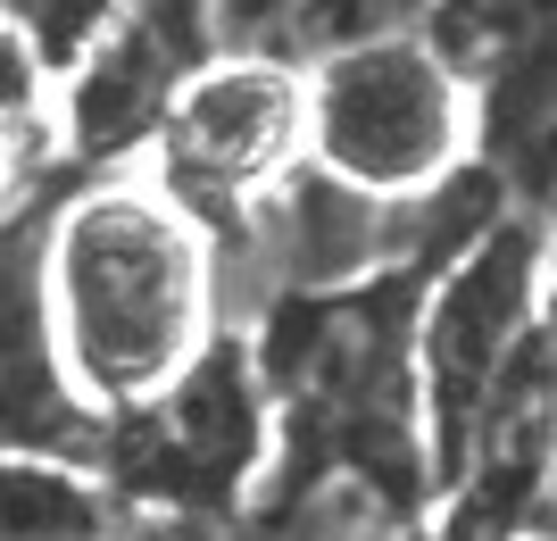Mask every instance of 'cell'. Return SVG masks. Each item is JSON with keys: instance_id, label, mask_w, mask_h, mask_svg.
<instances>
[{"instance_id": "6da1fadb", "label": "cell", "mask_w": 557, "mask_h": 541, "mask_svg": "<svg viewBox=\"0 0 557 541\" xmlns=\"http://www.w3.org/2000/svg\"><path fill=\"white\" fill-rule=\"evenodd\" d=\"M42 308L67 392L109 425L216 342V242L150 175H100L42 225Z\"/></svg>"}, {"instance_id": "7a4b0ae2", "label": "cell", "mask_w": 557, "mask_h": 541, "mask_svg": "<svg viewBox=\"0 0 557 541\" xmlns=\"http://www.w3.org/2000/svg\"><path fill=\"white\" fill-rule=\"evenodd\" d=\"M541 358V217H491L466 242L433 300L417 308L408 367H417V433L424 475L458 483L491 401Z\"/></svg>"}, {"instance_id": "3957f363", "label": "cell", "mask_w": 557, "mask_h": 541, "mask_svg": "<svg viewBox=\"0 0 557 541\" xmlns=\"http://www.w3.org/2000/svg\"><path fill=\"white\" fill-rule=\"evenodd\" d=\"M308 84V167L367 200H424L474 167V93L417 42L325 50Z\"/></svg>"}, {"instance_id": "277c9868", "label": "cell", "mask_w": 557, "mask_h": 541, "mask_svg": "<svg viewBox=\"0 0 557 541\" xmlns=\"http://www.w3.org/2000/svg\"><path fill=\"white\" fill-rule=\"evenodd\" d=\"M150 184L200 225L233 234L267 192L308 159V84L283 59H200L159 100Z\"/></svg>"}, {"instance_id": "5b68a950", "label": "cell", "mask_w": 557, "mask_h": 541, "mask_svg": "<svg viewBox=\"0 0 557 541\" xmlns=\"http://www.w3.org/2000/svg\"><path fill=\"white\" fill-rule=\"evenodd\" d=\"M258 458H267V392L242 342L216 333L159 401L125 408L100 425L92 475L125 508L159 500V508H225L250 492Z\"/></svg>"}, {"instance_id": "8992f818", "label": "cell", "mask_w": 557, "mask_h": 541, "mask_svg": "<svg viewBox=\"0 0 557 541\" xmlns=\"http://www.w3.org/2000/svg\"><path fill=\"white\" fill-rule=\"evenodd\" d=\"M42 225H50V200L0 209V450L92 467L100 458V417L67 392L59 351H50Z\"/></svg>"}, {"instance_id": "52a82bcc", "label": "cell", "mask_w": 557, "mask_h": 541, "mask_svg": "<svg viewBox=\"0 0 557 541\" xmlns=\"http://www.w3.org/2000/svg\"><path fill=\"white\" fill-rule=\"evenodd\" d=\"M134 508L67 458H17L0 450V541H125Z\"/></svg>"}, {"instance_id": "ba28073f", "label": "cell", "mask_w": 557, "mask_h": 541, "mask_svg": "<svg viewBox=\"0 0 557 541\" xmlns=\"http://www.w3.org/2000/svg\"><path fill=\"white\" fill-rule=\"evenodd\" d=\"M417 42L458 75L466 93H483L508 67L549 50V0H424Z\"/></svg>"}, {"instance_id": "9c48e42d", "label": "cell", "mask_w": 557, "mask_h": 541, "mask_svg": "<svg viewBox=\"0 0 557 541\" xmlns=\"http://www.w3.org/2000/svg\"><path fill=\"white\" fill-rule=\"evenodd\" d=\"M134 0H0V34L34 59V75H84L100 50L116 42V25H125Z\"/></svg>"}, {"instance_id": "30bf717a", "label": "cell", "mask_w": 557, "mask_h": 541, "mask_svg": "<svg viewBox=\"0 0 557 541\" xmlns=\"http://www.w3.org/2000/svg\"><path fill=\"white\" fill-rule=\"evenodd\" d=\"M300 0H191L200 42H216V59H275V34H292Z\"/></svg>"}, {"instance_id": "8fae6325", "label": "cell", "mask_w": 557, "mask_h": 541, "mask_svg": "<svg viewBox=\"0 0 557 541\" xmlns=\"http://www.w3.org/2000/svg\"><path fill=\"white\" fill-rule=\"evenodd\" d=\"M42 109V75H34V59H25L9 34H0V118H34Z\"/></svg>"}, {"instance_id": "7c38bea8", "label": "cell", "mask_w": 557, "mask_h": 541, "mask_svg": "<svg viewBox=\"0 0 557 541\" xmlns=\"http://www.w3.org/2000/svg\"><path fill=\"white\" fill-rule=\"evenodd\" d=\"M125 541H209V533H141V525H134Z\"/></svg>"}, {"instance_id": "4fadbf2b", "label": "cell", "mask_w": 557, "mask_h": 541, "mask_svg": "<svg viewBox=\"0 0 557 541\" xmlns=\"http://www.w3.org/2000/svg\"><path fill=\"white\" fill-rule=\"evenodd\" d=\"M533 541H541V533H533Z\"/></svg>"}]
</instances>
